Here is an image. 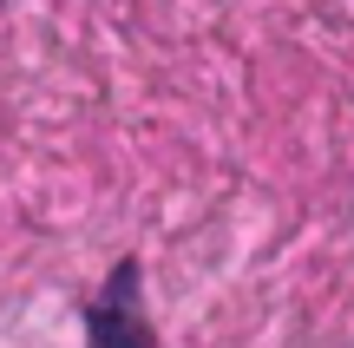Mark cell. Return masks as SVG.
I'll return each instance as SVG.
<instances>
[{
	"label": "cell",
	"mask_w": 354,
	"mask_h": 348,
	"mask_svg": "<svg viewBox=\"0 0 354 348\" xmlns=\"http://www.w3.org/2000/svg\"><path fill=\"white\" fill-rule=\"evenodd\" d=\"M86 329H92V348H151V322H145L138 263H131V257L105 276V289H99V302H92Z\"/></svg>",
	"instance_id": "6da1fadb"
}]
</instances>
